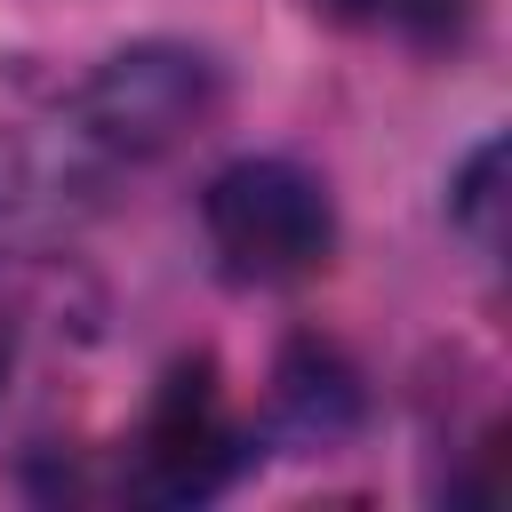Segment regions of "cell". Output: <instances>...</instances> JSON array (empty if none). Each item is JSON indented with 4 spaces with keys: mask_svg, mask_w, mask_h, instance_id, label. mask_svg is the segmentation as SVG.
Here are the masks:
<instances>
[{
    "mask_svg": "<svg viewBox=\"0 0 512 512\" xmlns=\"http://www.w3.org/2000/svg\"><path fill=\"white\" fill-rule=\"evenodd\" d=\"M8 368H16V320H8V304H0V384H8Z\"/></svg>",
    "mask_w": 512,
    "mask_h": 512,
    "instance_id": "cell-7",
    "label": "cell"
},
{
    "mask_svg": "<svg viewBox=\"0 0 512 512\" xmlns=\"http://www.w3.org/2000/svg\"><path fill=\"white\" fill-rule=\"evenodd\" d=\"M208 248L248 288H296L336 256V200L296 160H232L200 200Z\"/></svg>",
    "mask_w": 512,
    "mask_h": 512,
    "instance_id": "cell-1",
    "label": "cell"
},
{
    "mask_svg": "<svg viewBox=\"0 0 512 512\" xmlns=\"http://www.w3.org/2000/svg\"><path fill=\"white\" fill-rule=\"evenodd\" d=\"M280 416L304 440H344L360 424V376L344 368L336 344H296L280 360Z\"/></svg>",
    "mask_w": 512,
    "mask_h": 512,
    "instance_id": "cell-4",
    "label": "cell"
},
{
    "mask_svg": "<svg viewBox=\"0 0 512 512\" xmlns=\"http://www.w3.org/2000/svg\"><path fill=\"white\" fill-rule=\"evenodd\" d=\"M216 112H224V72L184 40H136L104 56L96 80L80 88V128L120 160H160L192 144Z\"/></svg>",
    "mask_w": 512,
    "mask_h": 512,
    "instance_id": "cell-2",
    "label": "cell"
},
{
    "mask_svg": "<svg viewBox=\"0 0 512 512\" xmlns=\"http://www.w3.org/2000/svg\"><path fill=\"white\" fill-rule=\"evenodd\" d=\"M496 176H504V144H480L472 160H464V176H456V192H448V208H456V224L480 240V248H496Z\"/></svg>",
    "mask_w": 512,
    "mask_h": 512,
    "instance_id": "cell-6",
    "label": "cell"
},
{
    "mask_svg": "<svg viewBox=\"0 0 512 512\" xmlns=\"http://www.w3.org/2000/svg\"><path fill=\"white\" fill-rule=\"evenodd\" d=\"M248 440L232 424V400L216 384V360H176L128 440V480L152 504H200L240 472Z\"/></svg>",
    "mask_w": 512,
    "mask_h": 512,
    "instance_id": "cell-3",
    "label": "cell"
},
{
    "mask_svg": "<svg viewBox=\"0 0 512 512\" xmlns=\"http://www.w3.org/2000/svg\"><path fill=\"white\" fill-rule=\"evenodd\" d=\"M312 8L336 16L344 32L400 40V48H456L480 16V0H312Z\"/></svg>",
    "mask_w": 512,
    "mask_h": 512,
    "instance_id": "cell-5",
    "label": "cell"
}]
</instances>
